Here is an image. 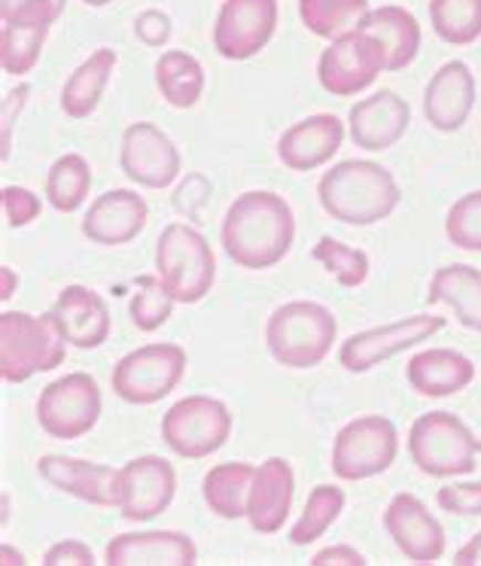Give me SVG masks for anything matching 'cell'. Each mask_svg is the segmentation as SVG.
<instances>
[{
	"label": "cell",
	"mask_w": 481,
	"mask_h": 566,
	"mask_svg": "<svg viewBox=\"0 0 481 566\" xmlns=\"http://www.w3.org/2000/svg\"><path fill=\"white\" fill-rule=\"evenodd\" d=\"M296 241V217L284 198L253 189L232 201L222 220V250L248 271L274 269Z\"/></svg>",
	"instance_id": "cell-1"
},
{
	"label": "cell",
	"mask_w": 481,
	"mask_h": 566,
	"mask_svg": "<svg viewBox=\"0 0 481 566\" xmlns=\"http://www.w3.org/2000/svg\"><path fill=\"white\" fill-rule=\"evenodd\" d=\"M321 208L345 226H375L399 205V184L384 165L369 159L338 161L317 186Z\"/></svg>",
	"instance_id": "cell-2"
},
{
	"label": "cell",
	"mask_w": 481,
	"mask_h": 566,
	"mask_svg": "<svg viewBox=\"0 0 481 566\" xmlns=\"http://www.w3.org/2000/svg\"><path fill=\"white\" fill-rule=\"evenodd\" d=\"M338 321L317 302H286L274 311L265 326V345L286 369H314L330 357Z\"/></svg>",
	"instance_id": "cell-3"
},
{
	"label": "cell",
	"mask_w": 481,
	"mask_h": 566,
	"mask_svg": "<svg viewBox=\"0 0 481 566\" xmlns=\"http://www.w3.org/2000/svg\"><path fill=\"white\" fill-rule=\"evenodd\" d=\"M411 463L430 479H457L475 472L481 454V439L451 411L420 415L408 432Z\"/></svg>",
	"instance_id": "cell-4"
},
{
	"label": "cell",
	"mask_w": 481,
	"mask_h": 566,
	"mask_svg": "<svg viewBox=\"0 0 481 566\" xmlns=\"http://www.w3.org/2000/svg\"><path fill=\"white\" fill-rule=\"evenodd\" d=\"M64 345L67 342L50 314H0V378L7 384H25L40 371L59 369L64 363Z\"/></svg>",
	"instance_id": "cell-5"
},
{
	"label": "cell",
	"mask_w": 481,
	"mask_h": 566,
	"mask_svg": "<svg viewBox=\"0 0 481 566\" xmlns=\"http://www.w3.org/2000/svg\"><path fill=\"white\" fill-rule=\"evenodd\" d=\"M156 269L174 302H184V305H198L217 281V259H213L208 238L184 222H171L159 234Z\"/></svg>",
	"instance_id": "cell-6"
},
{
	"label": "cell",
	"mask_w": 481,
	"mask_h": 566,
	"mask_svg": "<svg viewBox=\"0 0 481 566\" xmlns=\"http://www.w3.org/2000/svg\"><path fill=\"white\" fill-rule=\"evenodd\" d=\"M399 454V432L394 420L363 415L345 423L333 444V472L342 481H366L394 467Z\"/></svg>",
	"instance_id": "cell-7"
},
{
	"label": "cell",
	"mask_w": 481,
	"mask_h": 566,
	"mask_svg": "<svg viewBox=\"0 0 481 566\" xmlns=\"http://www.w3.org/2000/svg\"><path fill=\"white\" fill-rule=\"evenodd\" d=\"M232 436V415L220 399L186 396L161 418V439L177 457L201 460L220 451Z\"/></svg>",
	"instance_id": "cell-8"
},
{
	"label": "cell",
	"mask_w": 481,
	"mask_h": 566,
	"mask_svg": "<svg viewBox=\"0 0 481 566\" xmlns=\"http://www.w3.org/2000/svg\"><path fill=\"white\" fill-rule=\"evenodd\" d=\"M186 350L180 345H147L125 354L113 369V394L128 406H153L184 381Z\"/></svg>",
	"instance_id": "cell-9"
},
{
	"label": "cell",
	"mask_w": 481,
	"mask_h": 566,
	"mask_svg": "<svg viewBox=\"0 0 481 566\" xmlns=\"http://www.w3.org/2000/svg\"><path fill=\"white\" fill-rule=\"evenodd\" d=\"M381 71H387V52L381 40L372 38L363 28L330 40V46L317 62V80L335 98H351L366 92Z\"/></svg>",
	"instance_id": "cell-10"
},
{
	"label": "cell",
	"mask_w": 481,
	"mask_h": 566,
	"mask_svg": "<svg viewBox=\"0 0 481 566\" xmlns=\"http://www.w3.org/2000/svg\"><path fill=\"white\" fill-rule=\"evenodd\" d=\"M101 408H104V402H101L98 381L86 371H74V375H64L59 381H52L40 394L38 423L40 430L52 439L74 442L98 423Z\"/></svg>",
	"instance_id": "cell-11"
},
{
	"label": "cell",
	"mask_w": 481,
	"mask_h": 566,
	"mask_svg": "<svg viewBox=\"0 0 481 566\" xmlns=\"http://www.w3.org/2000/svg\"><path fill=\"white\" fill-rule=\"evenodd\" d=\"M445 329V317L436 314H415V317H402V321L387 323V326H375L366 333H357L347 338L345 345L338 347V363L354 375L372 371L381 366L384 359L402 354L408 347L427 342L436 333Z\"/></svg>",
	"instance_id": "cell-12"
},
{
	"label": "cell",
	"mask_w": 481,
	"mask_h": 566,
	"mask_svg": "<svg viewBox=\"0 0 481 566\" xmlns=\"http://www.w3.org/2000/svg\"><path fill=\"white\" fill-rule=\"evenodd\" d=\"M278 28V0H226L213 25V50L229 62L260 55Z\"/></svg>",
	"instance_id": "cell-13"
},
{
	"label": "cell",
	"mask_w": 481,
	"mask_h": 566,
	"mask_svg": "<svg viewBox=\"0 0 481 566\" xmlns=\"http://www.w3.org/2000/svg\"><path fill=\"white\" fill-rule=\"evenodd\" d=\"M119 165L132 184L144 189H165L180 174V153L161 128L153 123H135L125 128Z\"/></svg>",
	"instance_id": "cell-14"
},
{
	"label": "cell",
	"mask_w": 481,
	"mask_h": 566,
	"mask_svg": "<svg viewBox=\"0 0 481 566\" xmlns=\"http://www.w3.org/2000/svg\"><path fill=\"white\" fill-rule=\"evenodd\" d=\"M177 475L168 460L144 454L119 469V512L125 521H153L159 517L174 500Z\"/></svg>",
	"instance_id": "cell-15"
},
{
	"label": "cell",
	"mask_w": 481,
	"mask_h": 566,
	"mask_svg": "<svg viewBox=\"0 0 481 566\" xmlns=\"http://www.w3.org/2000/svg\"><path fill=\"white\" fill-rule=\"evenodd\" d=\"M384 530L411 564H436L445 554L442 524L430 515V509L415 493H396L384 512Z\"/></svg>",
	"instance_id": "cell-16"
},
{
	"label": "cell",
	"mask_w": 481,
	"mask_h": 566,
	"mask_svg": "<svg viewBox=\"0 0 481 566\" xmlns=\"http://www.w3.org/2000/svg\"><path fill=\"white\" fill-rule=\"evenodd\" d=\"M38 472L55 491L76 496L83 503L101 505V509L119 505V469L76 460V457L46 454L38 460Z\"/></svg>",
	"instance_id": "cell-17"
},
{
	"label": "cell",
	"mask_w": 481,
	"mask_h": 566,
	"mask_svg": "<svg viewBox=\"0 0 481 566\" xmlns=\"http://www.w3.org/2000/svg\"><path fill=\"white\" fill-rule=\"evenodd\" d=\"M52 323L59 326L67 345L80 347V350H95L107 338H111V308L101 293L88 290V286H64L59 298L50 308Z\"/></svg>",
	"instance_id": "cell-18"
},
{
	"label": "cell",
	"mask_w": 481,
	"mask_h": 566,
	"mask_svg": "<svg viewBox=\"0 0 481 566\" xmlns=\"http://www.w3.org/2000/svg\"><path fill=\"white\" fill-rule=\"evenodd\" d=\"M408 123H411L408 101L399 98L390 88L375 92L372 98L357 101L351 107V113H347L351 140L359 149H369V153H381V149L396 147L408 132Z\"/></svg>",
	"instance_id": "cell-19"
},
{
	"label": "cell",
	"mask_w": 481,
	"mask_h": 566,
	"mask_svg": "<svg viewBox=\"0 0 481 566\" xmlns=\"http://www.w3.org/2000/svg\"><path fill=\"white\" fill-rule=\"evenodd\" d=\"M472 107H475V74L469 71V64H442L430 76L427 92H424V116H427V123L436 132L451 135V132L463 128Z\"/></svg>",
	"instance_id": "cell-20"
},
{
	"label": "cell",
	"mask_w": 481,
	"mask_h": 566,
	"mask_svg": "<svg viewBox=\"0 0 481 566\" xmlns=\"http://www.w3.org/2000/svg\"><path fill=\"white\" fill-rule=\"evenodd\" d=\"M147 220L149 208L144 198L132 189H111L92 201L83 220V234L92 244L123 247L147 229Z\"/></svg>",
	"instance_id": "cell-21"
},
{
	"label": "cell",
	"mask_w": 481,
	"mask_h": 566,
	"mask_svg": "<svg viewBox=\"0 0 481 566\" xmlns=\"http://www.w3.org/2000/svg\"><path fill=\"white\" fill-rule=\"evenodd\" d=\"M345 144V123L333 113H317L286 128L278 140V159L290 171H317Z\"/></svg>",
	"instance_id": "cell-22"
},
{
	"label": "cell",
	"mask_w": 481,
	"mask_h": 566,
	"mask_svg": "<svg viewBox=\"0 0 481 566\" xmlns=\"http://www.w3.org/2000/svg\"><path fill=\"white\" fill-rule=\"evenodd\" d=\"M107 566H196V542L177 530H153V533H123L113 536L104 552Z\"/></svg>",
	"instance_id": "cell-23"
},
{
	"label": "cell",
	"mask_w": 481,
	"mask_h": 566,
	"mask_svg": "<svg viewBox=\"0 0 481 566\" xmlns=\"http://www.w3.org/2000/svg\"><path fill=\"white\" fill-rule=\"evenodd\" d=\"M293 496H296V475L293 467L284 457H269L260 469L250 488L248 503V521L250 527L260 536H272L284 527L286 515L293 509Z\"/></svg>",
	"instance_id": "cell-24"
},
{
	"label": "cell",
	"mask_w": 481,
	"mask_h": 566,
	"mask_svg": "<svg viewBox=\"0 0 481 566\" xmlns=\"http://www.w3.org/2000/svg\"><path fill=\"white\" fill-rule=\"evenodd\" d=\"M406 378L415 394L430 396V399H445V396L467 390L472 378H475V366L460 350L432 347V350H420L418 357L408 359Z\"/></svg>",
	"instance_id": "cell-25"
},
{
	"label": "cell",
	"mask_w": 481,
	"mask_h": 566,
	"mask_svg": "<svg viewBox=\"0 0 481 566\" xmlns=\"http://www.w3.org/2000/svg\"><path fill=\"white\" fill-rule=\"evenodd\" d=\"M357 28L381 40L384 52H387V71H406L408 64L418 59L420 25L415 13H408L406 7L369 10Z\"/></svg>",
	"instance_id": "cell-26"
},
{
	"label": "cell",
	"mask_w": 481,
	"mask_h": 566,
	"mask_svg": "<svg viewBox=\"0 0 481 566\" xmlns=\"http://www.w3.org/2000/svg\"><path fill=\"white\" fill-rule=\"evenodd\" d=\"M119 55L116 50L101 46L88 55L86 62L76 67L74 74L67 76V83L62 88V111L71 119H86L92 113L98 111L104 92L111 86V76L116 71Z\"/></svg>",
	"instance_id": "cell-27"
},
{
	"label": "cell",
	"mask_w": 481,
	"mask_h": 566,
	"mask_svg": "<svg viewBox=\"0 0 481 566\" xmlns=\"http://www.w3.org/2000/svg\"><path fill=\"white\" fill-rule=\"evenodd\" d=\"M430 305L454 308L457 321L472 333H481V271L472 265H445L432 274L427 290Z\"/></svg>",
	"instance_id": "cell-28"
},
{
	"label": "cell",
	"mask_w": 481,
	"mask_h": 566,
	"mask_svg": "<svg viewBox=\"0 0 481 566\" xmlns=\"http://www.w3.org/2000/svg\"><path fill=\"white\" fill-rule=\"evenodd\" d=\"M257 479V469L250 463H222L213 467L201 481V496L217 517L222 521H238L248 517L250 488Z\"/></svg>",
	"instance_id": "cell-29"
},
{
	"label": "cell",
	"mask_w": 481,
	"mask_h": 566,
	"mask_svg": "<svg viewBox=\"0 0 481 566\" xmlns=\"http://www.w3.org/2000/svg\"><path fill=\"white\" fill-rule=\"evenodd\" d=\"M156 86L171 107L189 111L201 101V92H205V67L189 52H161L156 62Z\"/></svg>",
	"instance_id": "cell-30"
},
{
	"label": "cell",
	"mask_w": 481,
	"mask_h": 566,
	"mask_svg": "<svg viewBox=\"0 0 481 566\" xmlns=\"http://www.w3.org/2000/svg\"><path fill=\"white\" fill-rule=\"evenodd\" d=\"M366 13L369 0H299L302 25L323 40H335L354 31Z\"/></svg>",
	"instance_id": "cell-31"
},
{
	"label": "cell",
	"mask_w": 481,
	"mask_h": 566,
	"mask_svg": "<svg viewBox=\"0 0 481 566\" xmlns=\"http://www.w3.org/2000/svg\"><path fill=\"white\" fill-rule=\"evenodd\" d=\"M92 189V168L83 156L67 153L62 159L52 161L50 174H46V198L59 213H74L83 208Z\"/></svg>",
	"instance_id": "cell-32"
},
{
	"label": "cell",
	"mask_w": 481,
	"mask_h": 566,
	"mask_svg": "<svg viewBox=\"0 0 481 566\" xmlns=\"http://www.w3.org/2000/svg\"><path fill=\"white\" fill-rule=\"evenodd\" d=\"M430 25L448 46H469L481 38V0H430Z\"/></svg>",
	"instance_id": "cell-33"
},
{
	"label": "cell",
	"mask_w": 481,
	"mask_h": 566,
	"mask_svg": "<svg viewBox=\"0 0 481 566\" xmlns=\"http://www.w3.org/2000/svg\"><path fill=\"white\" fill-rule=\"evenodd\" d=\"M342 512H345V491L333 488V484H317L311 491L309 505H305L302 517L290 530V542L293 545H311V542H317L338 521Z\"/></svg>",
	"instance_id": "cell-34"
},
{
	"label": "cell",
	"mask_w": 481,
	"mask_h": 566,
	"mask_svg": "<svg viewBox=\"0 0 481 566\" xmlns=\"http://www.w3.org/2000/svg\"><path fill=\"white\" fill-rule=\"evenodd\" d=\"M50 28L43 25H7L0 28V67L3 74L25 76L34 71Z\"/></svg>",
	"instance_id": "cell-35"
},
{
	"label": "cell",
	"mask_w": 481,
	"mask_h": 566,
	"mask_svg": "<svg viewBox=\"0 0 481 566\" xmlns=\"http://www.w3.org/2000/svg\"><path fill=\"white\" fill-rule=\"evenodd\" d=\"M311 256L321 262L323 269L333 274L335 281L354 290V286H363L366 277H369V256L357 250V247H347L342 241H335L330 234H323L321 241L314 244Z\"/></svg>",
	"instance_id": "cell-36"
},
{
	"label": "cell",
	"mask_w": 481,
	"mask_h": 566,
	"mask_svg": "<svg viewBox=\"0 0 481 566\" xmlns=\"http://www.w3.org/2000/svg\"><path fill=\"white\" fill-rule=\"evenodd\" d=\"M174 296L168 293V286L161 283V277H137L135 296L128 302V314L140 333H156L165 323L171 321Z\"/></svg>",
	"instance_id": "cell-37"
},
{
	"label": "cell",
	"mask_w": 481,
	"mask_h": 566,
	"mask_svg": "<svg viewBox=\"0 0 481 566\" xmlns=\"http://www.w3.org/2000/svg\"><path fill=\"white\" fill-rule=\"evenodd\" d=\"M448 241L469 253H481V189L457 198L445 217Z\"/></svg>",
	"instance_id": "cell-38"
},
{
	"label": "cell",
	"mask_w": 481,
	"mask_h": 566,
	"mask_svg": "<svg viewBox=\"0 0 481 566\" xmlns=\"http://www.w3.org/2000/svg\"><path fill=\"white\" fill-rule=\"evenodd\" d=\"M67 0H0V19L7 25L52 28L64 13Z\"/></svg>",
	"instance_id": "cell-39"
},
{
	"label": "cell",
	"mask_w": 481,
	"mask_h": 566,
	"mask_svg": "<svg viewBox=\"0 0 481 566\" xmlns=\"http://www.w3.org/2000/svg\"><path fill=\"white\" fill-rule=\"evenodd\" d=\"M40 198L25 186H3V213L13 229H25L40 217Z\"/></svg>",
	"instance_id": "cell-40"
},
{
	"label": "cell",
	"mask_w": 481,
	"mask_h": 566,
	"mask_svg": "<svg viewBox=\"0 0 481 566\" xmlns=\"http://www.w3.org/2000/svg\"><path fill=\"white\" fill-rule=\"evenodd\" d=\"M436 503L451 515H481V481L469 484H448L436 493Z\"/></svg>",
	"instance_id": "cell-41"
},
{
	"label": "cell",
	"mask_w": 481,
	"mask_h": 566,
	"mask_svg": "<svg viewBox=\"0 0 481 566\" xmlns=\"http://www.w3.org/2000/svg\"><path fill=\"white\" fill-rule=\"evenodd\" d=\"M171 19L168 13H161V10H147V13H140L135 19V34L140 43H147V46H165L168 40H171Z\"/></svg>",
	"instance_id": "cell-42"
},
{
	"label": "cell",
	"mask_w": 481,
	"mask_h": 566,
	"mask_svg": "<svg viewBox=\"0 0 481 566\" xmlns=\"http://www.w3.org/2000/svg\"><path fill=\"white\" fill-rule=\"evenodd\" d=\"M43 564L46 566H92L95 564V554H92V548H88L86 542L64 539V542H55L50 552L43 554Z\"/></svg>",
	"instance_id": "cell-43"
},
{
	"label": "cell",
	"mask_w": 481,
	"mask_h": 566,
	"mask_svg": "<svg viewBox=\"0 0 481 566\" xmlns=\"http://www.w3.org/2000/svg\"><path fill=\"white\" fill-rule=\"evenodd\" d=\"M28 95H31V86L22 83V86H15L7 98H3V135H0V156L3 161L10 159V147H13V125L19 111L25 107Z\"/></svg>",
	"instance_id": "cell-44"
},
{
	"label": "cell",
	"mask_w": 481,
	"mask_h": 566,
	"mask_svg": "<svg viewBox=\"0 0 481 566\" xmlns=\"http://www.w3.org/2000/svg\"><path fill=\"white\" fill-rule=\"evenodd\" d=\"M311 566H366V557L351 545H333V548L314 554Z\"/></svg>",
	"instance_id": "cell-45"
},
{
	"label": "cell",
	"mask_w": 481,
	"mask_h": 566,
	"mask_svg": "<svg viewBox=\"0 0 481 566\" xmlns=\"http://www.w3.org/2000/svg\"><path fill=\"white\" fill-rule=\"evenodd\" d=\"M454 566H481V530L454 554Z\"/></svg>",
	"instance_id": "cell-46"
},
{
	"label": "cell",
	"mask_w": 481,
	"mask_h": 566,
	"mask_svg": "<svg viewBox=\"0 0 481 566\" xmlns=\"http://www.w3.org/2000/svg\"><path fill=\"white\" fill-rule=\"evenodd\" d=\"M0 274H3V286H0V298L7 302V298H10V296H13V293H15V286H19V277H15L13 269H10V265H3V269H0Z\"/></svg>",
	"instance_id": "cell-47"
},
{
	"label": "cell",
	"mask_w": 481,
	"mask_h": 566,
	"mask_svg": "<svg viewBox=\"0 0 481 566\" xmlns=\"http://www.w3.org/2000/svg\"><path fill=\"white\" fill-rule=\"evenodd\" d=\"M0 557H3V560H0V564H7V566H22L25 564V554L22 552H13V548H10V545H3V548H0Z\"/></svg>",
	"instance_id": "cell-48"
},
{
	"label": "cell",
	"mask_w": 481,
	"mask_h": 566,
	"mask_svg": "<svg viewBox=\"0 0 481 566\" xmlns=\"http://www.w3.org/2000/svg\"><path fill=\"white\" fill-rule=\"evenodd\" d=\"M83 3H86V7H95V10H98V7H107V3H113V0H83Z\"/></svg>",
	"instance_id": "cell-49"
}]
</instances>
